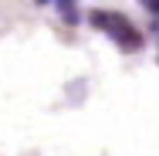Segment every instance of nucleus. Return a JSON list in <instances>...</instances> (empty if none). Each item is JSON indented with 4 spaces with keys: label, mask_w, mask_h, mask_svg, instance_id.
<instances>
[{
    "label": "nucleus",
    "mask_w": 159,
    "mask_h": 156,
    "mask_svg": "<svg viewBox=\"0 0 159 156\" xmlns=\"http://www.w3.org/2000/svg\"><path fill=\"white\" fill-rule=\"evenodd\" d=\"M95 21L102 24V27H108V34H112V37H119V41H125L129 48H135V44H139V34L132 31V27H129L125 21H119V17H112V14H98Z\"/></svg>",
    "instance_id": "nucleus-1"
}]
</instances>
